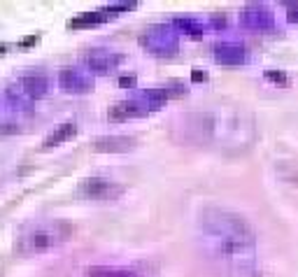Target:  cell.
I'll list each match as a JSON object with an SVG mask.
<instances>
[{
  "label": "cell",
  "mask_w": 298,
  "mask_h": 277,
  "mask_svg": "<svg viewBox=\"0 0 298 277\" xmlns=\"http://www.w3.org/2000/svg\"><path fill=\"white\" fill-rule=\"evenodd\" d=\"M201 245L212 259L238 273H249L256 261V233L242 215L226 207H205L198 217Z\"/></svg>",
  "instance_id": "1"
},
{
  "label": "cell",
  "mask_w": 298,
  "mask_h": 277,
  "mask_svg": "<svg viewBox=\"0 0 298 277\" xmlns=\"http://www.w3.org/2000/svg\"><path fill=\"white\" fill-rule=\"evenodd\" d=\"M175 135L182 142L242 149L254 138V121L240 110L186 112L175 121Z\"/></svg>",
  "instance_id": "2"
},
{
  "label": "cell",
  "mask_w": 298,
  "mask_h": 277,
  "mask_svg": "<svg viewBox=\"0 0 298 277\" xmlns=\"http://www.w3.org/2000/svg\"><path fill=\"white\" fill-rule=\"evenodd\" d=\"M70 223L61 222V219H47V222L28 223L17 238V251L24 256H35L44 251L56 249L59 245L70 238Z\"/></svg>",
  "instance_id": "3"
},
{
  "label": "cell",
  "mask_w": 298,
  "mask_h": 277,
  "mask_svg": "<svg viewBox=\"0 0 298 277\" xmlns=\"http://www.w3.org/2000/svg\"><path fill=\"white\" fill-rule=\"evenodd\" d=\"M142 47L151 52V54H158V56H168V54H175L177 47H179V33H177L173 24H161V26H151L140 37Z\"/></svg>",
  "instance_id": "4"
},
{
  "label": "cell",
  "mask_w": 298,
  "mask_h": 277,
  "mask_svg": "<svg viewBox=\"0 0 298 277\" xmlns=\"http://www.w3.org/2000/svg\"><path fill=\"white\" fill-rule=\"evenodd\" d=\"M77 194L87 200H96V203H112L117 198L123 196V187L117 184L114 179L107 177H87L79 182Z\"/></svg>",
  "instance_id": "5"
},
{
  "label": "cell",
  "mask_w": 298,
  "mask_h": 277,
  "mask_svg": "<svg viewBox=\"0 0 298 277\" xmlns=\"http://www.w3.org/2000/svg\"><path fill=\"white\" fill-rule=\"evenodd\" d=\"M240 24L249 30H259V33H266V30H272L275 28V14H272L270 7H266L261 2H254V5H247L240 12Z\"/></svg>",
  "instance_id": "6"
},
{
  "label": "cell",
  "mask_w": 298,
  "mask_h": 277,
  "mask_svg": "<svg viewBox=\"0 0 298 277\" xmlns=\"http://www.w3.org/2000/svg\"><path fill=\"white\" fill-rule=\"evenodd\" d=\"M59 84L70 96H82V93L93 91V77L79 68H63L59 75Z\"/></svg>",
  "instance_id": "7"
},
{
  "label": "cell",
  "mask_w": 298,
  "mask_h": 277,
  "mask_svg": "<svg viewBox=\"0 0 298 277\" xmlns=\"http://www.w3.org/2000/svg\"><path fill=\"white\" fill-rule=\"evenodd\" d=\"M84 63H87V68L93 75H110L112 70L119 68L121 54H117L112 49H91L84 56Z\"/></svg>",
  "instance_id": "8"
},
{
  "label": "cell",
  "mask_w": 298,
  "mask_h": 277,
  "mask_svg": "<svg viewBox=\"0 0 298 277\" xmlns=\"http://www.w3.org/2000/svg\"><path fill=\"white\" fill-rule=\"evenodd\" d=\"M214 61L221 65H245L249 61V52L245 45L226 40V42L214 45Z\"/></svg>",
  "instance_id": "9"
},
{
  "label": "cell",
  "mask_w": 298,
  "mask_h": 277,
  "mask_svg": "<svg viewBox=\"0 0 298 277\" xmlns=\"http://www.w3.org/2000/svg\"><path fill=\"white\" fill-rule=\"evenodd\" d=\"M147 114H149V110L145 108V103L140 98L114 103L112 108L107 110V119L110 121H128V119H140V116H147Z\"/></svg>",
  "instance_id": "10"
},
{
  "label": "cell",
  "mask_w": 298,
  "mask_h": 277,
  "mask_svg": "<svg viewBox=\"0 0 298 277\" xmlns=\"http://www.w3.org/2000/svg\"><path fill=\"white\" fill-rule=\"evenodd\" d=\"M138 140L131 135H105V138H96L93 140V149L103 154H123L133 152Z\"/></svg>",
  "instance_id": "11"
},
{
  "label": "cell",
  "mask_w": 298,
  "mask_h": 277,
  "mask_svg": "<svg viewBox=\"0 0 298 277\" xmlns=\"http://www.w3.org/2000/svg\"><path fill=\"white\" fill-rule=\"evenodd\" d=\"M19 86L26 91L33 100H37V98H44V96L49 93L52 82H49V77L42 75V72H28V75H21V77H19Z\"/></svg>",
  "instance_id": "12"
},
{
  "label": "cell",
  "mask_w": 298,
  "mask_h": 277,
  "mask_svg": "<svg viewBox=\"0 0 298 277\" xmlns=\"http://www.w3.org/2000/svg\"><path fill=\"white\" fill-rule=\"evenodd\" d=\"M75 133H77V124H75V121H65V124L56 126L52 133L47 135V140H44V147H47V149H52V147H59V144L68 142L70 138H75Z\"/></svg>",
  "instance_id": "13"
},
{
  "label": "cell",
  "mask_w": 298,
  "mask_h": 277,
  "mask_svg": "<svg viewBox=\"0 0 298 277\" xmlns=\"http://www.w3.org/2000/svg\"><path fill=\"white\" fill-rule=\"evenodd\" d=\"M5 98H7L9 105L14 110H19V112H30V110H33V98H30L19 84H14V86H9V89L5 91Z\"/></svg>",
  "instance_id": "14"
},
{
  "label": "cell",
  "mask_w": 298,
  "mask_h": 277,
  "mask_svg": "<svg viewBox=\"0 0 298 277\" xmlns=\"http://www.w3.org/2000/svg\"><path fill=\"white\" fill-rule=\"evenodd\" d=\"M173 28L179 30V33H186V35H191V37L203 35V24L198 19H191V17H177L173 21Z\"/></svg>",
  "instance_id": "15"
},
{
  "label": "cell",
  "mask_w": 298,
  "mask_h": 277,
  "mask_svg": "<svg viewBox=\"0 0 298 277\" xmlns=\"http://www.w3.org/2000/svg\"><path fill=\"white\" fill-rule=\"evenodd\" d=\"M110 19V14L107 12H89V14H82V17H75L68 24L70 28H84V26H98V24H103V21H107Z\"/></svg>",
  "instance_id": "16"
},
{
  "label": "cell",
  "mask_w": 298,
  "mask_h": 277,
  "mask_svg": "<svg viewBox=\"0 0 298 277\" xmlns=\"http://www.w3.org/2000/svg\"><path fill=\"white\" fill-rule=\"evenodd\" d=\"M287 19L294 21V24H298V5H289V14H287Z\"/></svg>",
  "instance_id": "17"
},
{
  "label": "cell",
  "mask_w": 298,
  "mask_h": 277,
  "mask_svg": "<svg viewBox=\"0 0 298 277\" xmlns=\"http://www.w3.org/2000/svg\"><path fill=\"white\" fill-rule=\"evenodd\" d=\"M266 77L272 82H287V77H284L282 72H266Z\"/></svg>",
  "instance_id": "18"
},
{
  "label": "cell",
  "mask_w": 298,
  "mask_h": 277,
  "mask_svg": "<svg viewBox=\"0 0 298 277\" xmlns=\"http://www.w3.org/2000/svg\"><path fill=\"white\" fill-rule=\"evenodd\" d=\"M114 277H138V275H133V273H114Z\"/></svg>",
  "instance_id": "19"
},
{
  "label": "cell",
  "mask_w": 298,
  "mask_h": 277,
  "mask_svg": "<svg viewBox=\"0 0 298 277\" xmlns=\"http://www.w3.org/2000/svg\"><path fill=\"white\" fill-rule=\"evenodd\" d=\"M135 80H131V77H126V80H121V86H128V84H133Z\"/></svg>",
  "instance_id": "20"
}]
</instances>
